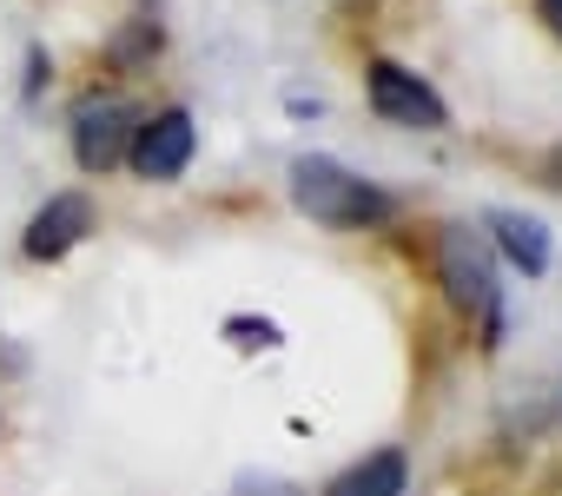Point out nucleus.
Wrapping results in <instances>:
<instances>
[{
  "label": "nucleus",
  "mask_w": 562,
  "mask_h": 496,
  "mask_svg": "<svg viewBox=\"0 0 562 496\" xmlns=\"http://www.w3.org/2000/svg\"><path fill=\"white\" fill-rule=\"evenodd\" d=\"M192 146H199V126H192V113L186 106H166V113H153V120H139V133H133V172L139 179H179L186 166H192Z\"/></svg>",
  "instance_id": "nucleus-5"
},
{
  "label": "nucleus",
  "mask_w": 562,
  "mask_h": 496,
  "mask_svg": "<svg viewBox=\"0 0 562 496\" xmlns=\"http://www.w3.org/2000/svg\"><path fill=\"white\" fill-rule=\"evenodd\" d=\"M364 93H371V113L391 120V126H411V133H437L450 120V106L437 100V87H424L411 67L397 60H371L364 67Z\"/></svg>",
  "instance_id": "nucleus-4"
},
{
  "label": "nucleus",
  "mask_w": 562,
  "mask_h": 496,
  "mask_svg": "<svg viewBox=\"0 0 562 496\" xmlns=\"http://www.w3.org/2000/svg\"><path fill=\"white\" fill-rule=\"evenodd\" d=\"M292 199H299V212H305V218L338 225V232L384 225V218L397 212V199H391V192H378L371 179H358L351 166H338V159H325V153H305V159L292 166Z\"/></svg>",
  "instance_id": "nucleus-2"
},
{
  "label": "nucleus",
  "mask_w": 562,
  "mask_h": 496,
  "mask_svg": "<svg viewBox=\"0 0 562 496\" xmlns=\"http://www.w3.org/2000/svg\"><path fill=\"white\" fill-rule=\"evenodd\" d=\"M490 245H503V259L509 266H522L529 279H542L549 272V232H542V218H529V212H490Z\"/></svg>",
  "instance_id": "nucleus-7"
},
{
  "label": "nucleus",
  "mask_w": 562,
  "mask_h": 496,
  "mask_svg": "<svg viewBox=\"0 0 562 496\" xmlns=\"http://www.w3.org/2000/svg\"><path fill=\"white\" fill-rule=\"evenodd\" d=\"M139 120H146V113H139L126 93H87V100L74 106V159H80V172H113V166H126Z\"/></svg>",
  "instance_id": "nucleus-3"
},
{
  "label": "nucleus",
  "mask_w": 562,
  "mask_h": 496,
  "mask_svg": "<svg viewBox=\"0 0 562 496\" xmlns=\"http://www.w3.org/2000/svg\"><path fill=\"white\" fill-rule=\"evenodd\" d=\"M404 483H411L404 450H378V456H364V463L338 470V476L325 483V496H404Z\"/></svg>",
  "instance_id": "nucleus-8"
},
{
  "label": "nucleus",
  "mask_w": 562,
  "mask_h": 496,
  "mask_svg": "<svg viewBox=\"0 0 562 496\" xmlns=\"http://www.w3.org/2000/svg\"><path fill=\"white\" fill-rule=\"evenodd\" d=\"M437 279H443V298L463 312V318H483V345L503 338V292H496V245L483 225L470 218H450L437 232Z\"/></svg>",
  "instance_id": "nucleus-1"
},
{
  "label": "nucleus",
  "mask_w": 562,
  "mask_h": 496,
  "mask_svg": "<svg viewBox=\"0 0 562 496\" xmlns=\"http://www.w3.org/2000/svg\"><path fill=\"white\" fill-rule=\"evenodd\" d=\"M536 14H542V21H549V34L562 41V0H536Z\"/></svg>",
  "instance_id": "nucleus-11"
},
{
  "label": "nucleus",
  "mask_w": 562,
  "mask_h": 496,
  "mask_svg": "<svg viewBox=\"0 0 562 496\" xmlns=\"http://www.w3.org/2000/svg\"><path fill=\"white\" fill-rule=\"evenodd\" d=\"M87 232H93V199H87V192H54V199L34 212V225H27V238H21V252H27L34 266H54V259L74 252Z\"/></svg>",
  "instance_id": "nucleus-6"
},
{
  "label": "nucleus",
  "mask_w": 562,
  "mask_h": 496,
  "mask_svg": "<svg viewBox=\"0 0 562 496\" xmlns=\"http://www.w3.org/2000/svg\"><path fill=\"white\" fill-rule=\"evenodd\" d=\"M225 331H232V345H238V351H278V345H285L271 318H232Z\"/></svg>",
  "instance_id": "nucleus-10"
},
{
  "label": "nucleus",
  "mask_w": 562,
  "mask_h": 496,
  "mask_svg": "<svg viewBox=\"0 0 562 496\" xmlns=\"http://www.w3.org/2000/svg\"><path fill=\"white\" fill-rule=\"evenodd\" d=\"M153 54H159V21L139 14V21L113 41V67H139V60H153Z\"/></svg>",
  "instance_id": "nucleus-9"
}]
</instances>
